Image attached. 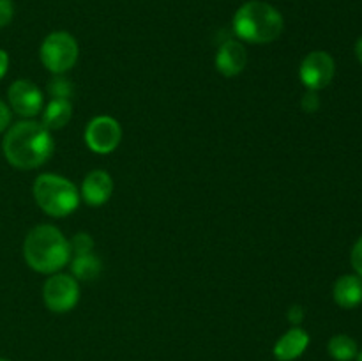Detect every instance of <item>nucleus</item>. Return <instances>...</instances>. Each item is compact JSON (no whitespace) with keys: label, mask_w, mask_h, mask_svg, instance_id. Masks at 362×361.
Segmentation results:
<instances>
[{"label":"nucleus","mask_w":362,"mask_h":361,"mask_svg":"<svg viewBox=\"0 0 362 361\" xmlns=\"http://www.w3.org/2000/svg\"><path fill=\"white\" fill-rule=\"evenodd\" d=\"M2 149L11 165L20 170H34L52 158L55 144L49 130L42 124L21 120L7 131Z\"/></svg>","instance_id":"f257e3e1"},{"label":"nucleus","mask_w":362,"mask_h":361,"mask_svg":"<svg viewBox=\"0 0 362 361\" xmlns=\"http://www.w3.org/2000/svg\"><path fill=\"white\" fill-rule=\"evenodd\" d=\"M23 257L34 271L52 275L69 262L71 248L57 227L37 225L25 237Z\"/></svg>","instance_id":"f03ea898"},{"label":"nucleus","mask_w":362,"mask_h":361,"mask_svg":"<svg viewBox=\"0 0 362 361\" xmlns=\"http://www.w3.org/2000/svg\"><path fill=\"white\" fill-rule=\"evenodd\" d=\"M283 27L281 13L262 0L243 4L233 16V32L237 38L253 45L276 41L281 35Z\"/></svg>","instance_id":"7ed1b4c3"},{"label":"nucleus","mask_w":362,"mask_h":361,"mask_svg":"<svg viewBox=\"0 0 362 361\" xmlns=\"http://www.w3.org/2000/svg\"><path fill=\"white\" fill-rule=\"evenodd\" d=\"M34 198L46 214L64 218L76 211L80 204V191L66 177L41 173L34 183Z\"/></svg>","instance_id":"20e7f679"},{"label":"nucleus","mask_w":362,"mask_h":361,"mask_svg":"<svg viewBox=\"0 0 362 361\" xmlns=\"http://www.w3.org/2000/svg\"><path fill=\"white\" fill-rule=\"evenodd\" d=\"M78 42L67 32H52L42 41L39 57L41 62L49 73L64 74L76 64L78 60Z\"/></svg>","instance_id":"39448f33"},{"label":"nucleus","mask_w":362,"mask_h":361,"mask_svg":"<svg viewBox=\"0 0 362 361\" xmlns=\"http://www.w3.org/2000/svg\"><path fill=\"white\" fill-rule=\"evenodd\" d=\"M42 297L46 306L55 314H64L76 306L80 299V285L78 280L69 275H53L46 280L42 287Z\"/></svg>","instance_id":"423d86ee"},{"label":"nucleus","mask_w":362,"mask_h":361,"mask_svg":"<svg viewBox=\"0 0 362 361\" xmlns=\"http://www.w3.org/2000/svg\"><path fill=\"white\" fill-rule=\"evenodd\" d=\"M122 140V127L113 117L99 115L87 124L85 142L88 149L98 154H110L119 147Z\"/></svg>","instance_id":"0eeeda50"},{"label":"nucleus","mask_w":362,"mask_h":361,"mask_svg":"<svg viewBox=\"0 0 362 361\" xmlns=\"http://www.w3.org/2000/svg\"><path fill=\"white\" fill-rule=\"evenodd\" d=\"M336 73L334 59L327 52H311L304 57L300 64L299 76L300 81L310 91H320L332 81Z\"/></svg>","instance_id":"6e6552de"},{"label":"nucleus","mask_w":362,"mask_h":361,"mask_svg":"<svg viewBox=\"0 0 362 361\" xmlns=\"http://www.w3.org/2000/svg\"><path fill=\"white\" fill-rule=\"evenodd\" d=\"M11 108L21 117H35L42 110V94L30 80H16L7 91Z\"/></svg>","instance_id":"1a4fd4ad"},{"label":"nucleus","mask_w":362,"mask_h":361,"mask_svg":"<svg viewBox=\"0 0 362 361\" xmlns=\"http://www.w3.org/2000/svg\"><path fill=\"white\" fill-rule=\"evenodd\" d=\"M113 191V180L108 172L105 170H92L81 184V198L87 202L88 205H103Z\"/></svg>","instance_id":"9d476101"},{"label":"nucleus","mask_w":362,"mask_h":361,"mask_svg":"<svg viewBox=\"0 0 362 361\" xmlns=\"http://www.w3.org/2000/svg\"><path fill=\"white\" fill-rule=\"evenodd\" d=\"M246 64V48L239 41H226L219 46L218 55H216V67L223 76H235L243 73Z\"/></svg>","instance_id":"9b49d317"},{"label":"nucleus","mask_w":362,"mask_h":361,"mask_svg":"<svg viewBox=\"0 0 362 361\" xmlns=\"http://www.w3.org/2000/svg\"><path fill=\"white\" fill-rule=\"evenodd\" d=\"M310 345V335L303 328H292L286 331L274 345V356L278 361H293Z\"/></svg>","instance_id":"f8f14e48"},{"label":"nucleus","mask_w":362,"mask_h":361,"mask_svg":"<svg viewBox=\"0 0 362 361\" xmlns=\"http://www.w3.org/2000/svg\"><path fill=\"white\" fill-rule=\"evenodd\" d=\"M334 301L345 310L359 306L362 303V278L357 275L339 276L334 283Z\"/></svg>","instance_id":"ddd939ff"},{"label":"nucleus","mask_w":362,"mask_h":361,"mask_svg":"<svg viewBox=\"0 0 362 361\" xmlns=\"http://www.w3.org/2000/svg\"><path fill=\"white\" fill-rule=\"evenodd\" d=\"M73 115V106L69 99H52L42 112V126L46 130H60L66 126Z\"/></svg>","instance_id":"4468645a"},{"label":"nucleus","mask_w":362,"mask_h":361,"mask_svg":"<svg viewBox=\"0 0 362 361\" xmlns=\"http://www.w3.org/2000/svg\"><path fill=\"white\" fill-rule=\"evenodd\" d=\"M101 260L95 257L94 253H83V255H74L73 262H71V271H73L74 278L81 280V282H90L101 275Z\"/></svg>","instance_id":"2eb2a0df"},{"label":"nucleus","mask_w":362,"mask_h":361,"mask_svg":"<svg viewBox=\"0 0 362 361\" xmlns=\"http://www.w3.org/2000/svg\"><path fill=\"white\" fill-rule=\"evenodd\" d=\"M327 350H329V354H331L332 360L352 361L357 357L359 347H357L356 340L350 338L349 335H336L329 340Z\"/></svg>","instance_id":"dca6fc26"},{"label":"nucleus","mask_w":362,"mask_h":361,"mask_svg":"<svg viewBox=\"0 0 362 361\" xmlns=\"http://www.w3.org/2000/svg\"><path fill=\"white\" fill-rule=\"evenodd\" d=\"M48 94L53 99H69L73 96V84L67 78L57 74V78H53L48 84Z\"/></svg>","instance_id":"f3484780"},{"label":"nucleus","mask_w":362,"mask_h":361,"mask_svg":"<svg viewBox=\"0 0 362 361\" xmlns=\"http://www.w3.org/2000/svg\"><path fill=\"white\" fill-rule=\"evenodd\" d=\"M69 248H71V253L74 255L90 253L92 248H94V241H92V237L88 236V234L81 232L73 237V241L69 243Z\"/></svg>","instance_id":"a211bd4d"},{"label":"nucleus","mask_w":362,"mask_h":361,"mask_svg":"<svg viewBox=\"0 0 362 361\" xmlns=\"http://www.w3.org/2000/svg\"><path fill=\"white\" fill-rule=\"evenodd\" d=\"M14 16V6L13 0H0V28L11 23Z\"/></svg>","instance_id":"6ab92c4d"},{"label":"nucleus","mask_w":362,"mask_h":361,"mask_svg":"<svg viewBox=\"0 0 362 361\" xmlns=\"http://www.w3.org/2000/svg\"><path fill=\"white\" fill-rule=\"evenodd\" d=\"M300 105H303V110L304 112H317L318 108H320V98H318V94L315 91H310L306 92V94L303 96V101H300Z\"/></svg>","instance_id":"aec40b11"},{"label":"nucleus","mask_w":362,"mask_h":361,"mask_svg":"<svg viewBox=\"0 0 362 361\" xmlns=\"http://www.w3.org/2000/svg\"><path fill=\"white\" fill-rule=\"evenodd\" d=\"M350 260H352V268L356 269L357 276H361L362 278V236L357 239V243L354 244L352 257H350Z\"/></svg>","instance_id":"412c9836"},{"label":"nucleus","mask_w":362,"mask_h":361,"mask_svg":"<svg viewBox=\"0 0 362 361\" xmlns=\"http://www.w3.org/2000/svg\"><path fill=\"white\" fill-rule=\"evenodd\" d=\"M9 124H11V110L9 106L0 99V133H2L4 130H7Z\"/></svg>","instance_id":"4be33fe9"},{"label":"nucleus","mask_w":362,"mask_h":361,"mask_svg":"<svg viewBox=\"0 0 362 361\" xmlns=\"http://www.w3.org/2000/svg\"><path fill=\"white\" fill-rule=\"evenodd\" d=\"M304 319V310L303 306H299V304H293V306H290L288 310V321L292 322V324H300Z\"/></svg>","instance_id":"5701e85b"},{"label":"nucleus","mask_w":362,"mask_h":361,"mask_svg":"<svg viewBox=\"0 0 362 361\" xmlns=\"http://www.w3.org/2000/svg\"><path fill=\"white\" fill-rule=\"evenodd\" d=\"M7 67H9V55H7L6 50H0V80L6 76Z\"/></svg>","instance_id":"b1692460"},{"label":"nucleus","mask_w":362,"mask_h":361,"mask_svg":"<svg viewBox=\"0 0 362 361\" xmlns=\"http://www.w3.org/2000/svg\"><path fill=\"white\" fill-rule=\"evenodd\" d=\"M356 55H357V59H359V62L362 64V35L357 39V42H356Z\"/></svg>","instance_id":"393cba45"},{"label":"nucleus","mask_w":362,"mask_h":361,"mask_svg":"<svg viewBox=\"0 0 362 361\" xmlns=\"http://www.w3.org/2000/svg\"><path fill=\"white\" fill-rule=\"evenodd\" d=\"M357 361H362V350H359V353H357Z\"/></svg>","instance_id":"a878e982"},{"label":"nucleus","mask_w":362,"mask_h":361,"mask_svg":"<svg viewBox=\"0 0 362 361\" xmlns=\"http://www.w3.org/2000/svg\"><path fill=\"white\" fill-rule=\"evenodd\" d=\"M0 361H9V360H6V357H0Z\"/></svg>","instance_id":"bb28decb"}]
</instances>
